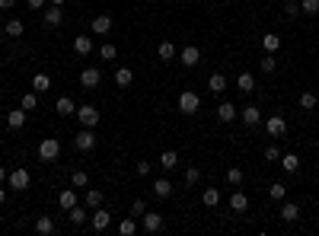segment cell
Segmentation results:
<instances>
[{"instance_id":"ffe728a7","label":"cell","mask_w":319,"mask_h":236,"mask_svg":"<svg viewBox=\"0 0 319 236\" xmlns=\"http://www.w3.org/2000/svg\"><path fill=\"white\" fill-rule=\"evenodd\" d=\"M112 29V16H96V20H93V32H96V36H106V32Z\"/></svg>"},{"instance_id":"836d02e7","label":"cell","mask_w":319,"mask_h":236,"mask_svg":"<svg viewBox=\"0 0 319 236\" xmlns=\"http://www.w3.org/2000/svg\"><path fill=\"white\" fill-rule=\"evenodd\" d=\"M208 86H211V93H223V90H227V80H223V74H211Z\"/></svg>"},{"instance_id":"5b68a950","label":"cell","mask_w":319,"mask_h":236,"mask_svg":"<svg viewBox=\"0 0 319 236\" xmlns=\"http://www.w3.org/2000/svg\"><path fill=\"white\" fill-rule=\"evenodd\" d=\"M74 147L77 150H93V147H96V134H93V128H80V134L74 137Z\"/></svg>"},{"instance_id":"db71d44e","label":"cell","mask_w":319,"mask_h":236,"mask_svg":"<svg viewBox=\"0 0 319 236\" xmlns=\"http://www.w3.org/2000/svg\"><path fill=\"white\" fill-rule=\"evenodd\" d=\"M51 7H64V0H51Z\"/></svg>"},{"instance_id":"681fc988","label":"cell","mask_w":319,"mask_h":236,"mask_svg":"<svg viewBox=\"0 0 319 236\" xmlns=\"http://www.w3.org/2000/svg\"><path fill=\"white\" fill-rule=\"evenodd\" d=\"M26 4H29V10H42V7H45V0H26Z\"/></svg>"},{"instance_id":"9a60e30c","label":"cell","mask_w":319,"mask_h":236,"mask_svg":"<svg viewBox=\"0 0 319 236\" xmlns=\"http://www.w3.org/2000/svg\"><path fill=\"white\" fill-rule=\"evenodd\" d=\"M217 118L223 121V125H230V121L236 118V106H233V102H220V106H217Z\"/></svg>"},{"instance_id":"484cf974","label":"cell","mask_w":319,"mask_h":236,"mask_svg":"<svg viewBox=\"0 0 319 236\" xmlns=\"http://www.w3.org/2000/svg\"><path fill=\"white\" fill-rule=\"evenodd\" d=\"M236 86H239V93H252V90H255V77H252V74H239Z\"/></svg>"},{"instance_id":"9c48e42d","label":"cell","mask_w":319,"mask_h":236,"mask_svg":"<svg viewBox=\"0 0 319 236\" xmlns=\"http://www.w3.org/2000/svg\"><path fill=\"white\" fill-rule=\"evenodd\" d=\"M109 223H112V214L102 211V207H96V214H93V230H96V233H106Z\"/></svg>"},{"instance_id":"c3c4849f","label":"cell","mask_w":319,"mask_h":236,"mask_svg":"<svg viewBox=\"0 0 319 236\" xmlns=\"http://www.w3.org/2000/svg\"><path fill=\"white\" fill-rule=\"evenodd\" d=\"M134 169H137V176H150V163H147V160H141Z\"/></svg>"},{"instance_id":"f35d334b","label":"cell","mask_w":319,"mask_h":236,"mask_svg":"<svg viewBox=\"0 0 319 236\" xmlns=\"http://www.w3.org/2000/svg\"><path fill=\"white\" fill-rule=\"evenodd\" d=\"M137 230V223H134V217H125V220L122 223H118V233H122V236H131Z\"/></svg>"},{"instance_id":"d6986e66","label":"cell","mask_w":319,"mask_h":236,"mask_svg":"<svg viewBox=\"0 0 319 236\" xmlns=\"http://www.w3.org/2000/svg\"><path fill=\"white\" fill-rule=\"evenodd\" d=\"M198 58H201V51H198L195 45H185V48H182V64H185V67H195Z\"/></svg>"},{"instance_id":"f907efd6","label":"cell","mask_w":319,"mask_h":236,"mask_svg":"<svg viewBox=\"0 0 319 236\" xmlns=\"http://www.w3.org/2000/svg\"><path fill=\"white\" fill-rule=\"evenodd\" d=\"M13 4H16V0H0V10H10Z\"/></svg>"},{"instance_id":"bcb514c9","label":"cell","mask_w":319,"mask_h":236,"mask_svg":"<svg viewBox=\"0 0 319 236\" xmlns=\"http://www.w3.org/2000/svg\"><path fill=\"white\" fill-rule=\"evenodd\" d=\"M147 211V201L144 198H134V204H131V214H144Z\"/></svg>"},{"instance_id":"8d00e7d4","label":"cell","mask_w":319,"mask_h":236,"mask_svg":"<svg viewBox=\"0 0 319 236\" xmlns=\"http://www.w3.org/2000/svg\"><path fill=\"white\" fill-rule=\"evenodd\" d=\"M36 106H39V93H36V90L26 93V96H23V109H26V112H36Z\"/></svg>"},{"instance_id":"7c38bea8","label":"cell","mask_w":319,"mask_h":236,"mask_svg":"<svg viewBox=\"0 0 319 236\" xmlns=\"http://www.w3.org/2000/svg\"><path fill=\"white\" fill-rule=\"evenodd\" d=\"M297 217H300V207L294 204V201H284V204H281V220L284 223H294Z\"/></svg>"},{"instance_id":"603a6c76","label":"cell","mask_w":319,"mask_h":236,"mask_svg":"<svg viewBox=\"0 0 319 236\" xmlns=\"http://www.w3.org/2000/svg\"><path fill=\"white\" fill-rule=\"evenodd\" d=\"M153 195H157V198H169L172 195V182L169 179H157V182H153Z\"/></svg>"},{"instance_id":"7a4b0ae2","label":"cell","mask_w":319,"mask_h":236,"mask_svg":"<svg viewBox=\"0 0 319 236\" xmlns=\"http://www.w3.org/2000/svg\"><path fill=\"white\" fill-rule=\"evenodd\" d=\"M7 182H10V188L13 191H26V188H29V169H23V166H20V169H13L10 172V176H7Z\"/></svg>"},{"instance_id":"816d5d0a","label":"cell","mask_w":319,"mask_h":236,"mask_svg":"<svg viewBox=\"0 0 319 236\" xmlns=\"http://www.w3.org/2000/svg\"><path fill=\"white\" fill-rule=\"evenodd\" d=\"M4 201H7V188H0V204H4Z\"/></svg>"},{"instance_id":"2e32d148","label":"cell","mask_w":319,"mask_h":236,"mask_svg":"<svg viewBox=\"0 0 319 236\" xmlns=\"http://www.w3.org/2000/svg\"><path fill=\"white\" fill-rule=\"evenodd\" d=\"M144 230H147V233H160V230H163V217L144 211Z\"/></svg>"},{"instance_id":"7bdbcfd3","label":"cell","mask_w":319,"mask_h":236,"mask_svg":"<svg viewBox=\"0 0 319 236\" xmlns=\"http://www.w3.org/2000/svg\"><path fill=\"white\" fill-rule=\"evenodd\" d=\"M227 182H230V185H239V182H243V169H239V166L227 169Z\"/></svg>"},{"instance_id":"5bb4252c","label":"cell","mask_w":319,"mask_h":236,"mask_svg":"<svg viewBox=\"0 0 319 236\" xmlns=\"http://www.w3.org/2000/svg\"><path fill=\"white\" fill-rule=\"evenodd\" d=\"M246 207H249V198L243 195V191H233V195H230V211H233V214H243Z\"/></svg>"},{"instance_id":"ee69618b","label":"cell","mask_w":319,"mask_h":236,"mask_svg":"<svg viewBox=\"0 0 319 236\" xmlns=\"http://www.w3.org/2000/svg\"><path fill=\"white\" fill-rule=\"evenodd\" d=\"M274 67H278V58H274V55H268V58H262V71H265V74H271Z\"/></svg>"},{"instance_id":"f5cc1de1","label":"cell","mask_w":319,"mask_h":236,"mask_svg":"<svg viewBox=\"0 0 319 236\" xmlns=\"http://www.w3.org/2000/svg\"><path fill=\"white\" fill-rule=\"evenodd\" d=\"M0 182H7V169H4V166H0Z\"/></svg>"},{"instance_id":"ba28073f","label":"cell","mask_w":319,"mask_h":236,"mask_svg":"<svg viewBox=\"0 0 319 236\" xmlns=\"http://www.w3.org/2000/svg\"><path fill=\"white\" fill-rule=\"evenodd\" d=\"M239 118H243V125H249V128H255L258 121H262V109H258V106H246L243 112H239Z\"/></svg>"},{"instance_id":"4316f807","label":"cell","mask_w":319,"mask_h":236,"mask_svg":"<svg viewBox=\"0 0 319 236\" xmlns=\"http://www.w3.org/2000/svg\"><path fill=\"white\" fill-rule=\"evenodd\" d=\"M61 20H64L61 7H51V10H45V26H61Z\"/></svg>"},{"instance_id":"d6a6232c","label":"cell","mask_w":319,"mask_h":236,"mask_svg":"<svg viewBox=\"0 0 319 236\" xmlns=\"http://www.w3.org/2000/svg\"><path fill=\"white\" fill-rule=\"evenodd\" d=\"M268 195H271L274 201H284V198H287V188H284V182H271V185H268Z\"/></svg>"},{"instance_id":"ac0fdd59","label":"cell","mask_w":319,"mask_h":236,"mask_svg":"<svg viewBox=\"0 0 319 236\" xmlns=\"http://www.w3.org/2000/svg\"><path fill=\"white\" fill-rule=\"evenodd\" d=\"M74 51L86 58V55L93 51V39H90V36H77V39H74Z\"/></svg>"},{"instance_id":"60d3db41","label":"cell","mask_w":319,"mask_h":236,"mask_svg":"<svg viewBox=\"0 0 319 236\" xmlns=\"http://www.w3.org/2000/svg\"><path fill=\"white\" fill-rule=\"evenodd\" d=\"M198 179H201V169H198V166H188L185 169V185H198Z\"/></svg>"},{"instance_id":"d4e9b609","label":"cell","mask_w":319,"mask_h":236,"mask_svg":"<svg viewBox=\"0 0 319 236\" xmlns=\"http://www.w3.org/2000/svg\"><path fill=\"white\" fill-rule=\"evenodd\" d=\"M23 32H26L23 20H7V32H4V36H10V39H20Z\"/></svg>"},{"instance_id":"e575fe53","label":"cell","mask_w":319,"mask_h":236,"mask_svg":"<svg viewBox=\"0 0 319 236\" xmlns=\"http://www.w3.org/2000/svg\"><path fill=\"white\" fill-rule=\"evenodd\" d=\"M99 204H102V191H99V188H90V191H86V207H93V211H96Z\"/></svg>"},{"instance_id":"ab89813d","label":"cell","mask_w":319,"mask_h":236,"mask_svg":"<svg viewBox=\"0 0 319 236\" xmlns=\"http://www.w3.org/2000/svg\"><path fill=\"white\" fill-rule=\"evenodd\" d=\"M99 58H102V61H115V58H118V48H115V45H109V42H106V45L99 48Z\"/></svg>"},{"instance_id":"8992f818","label":"cell","mask_w":319,"mask_h":236,"mask_svg":"<svg viewBox=\"0 0 319 236\" xmlns=\"http://www.w3.org/2000/svg\"><path fill=\"white\" fill-rule=\"evenodd\" d=\"M99 83H102V74L96 71V67H83L80 71V86L83 90H96Z\"/></svg>"},{"instance_id":"30bf717a","label":"cell","mask_w":319,"mask_h":236,"mask_svg":"<svg viewBox=\"0 0 319 236\" xmlns=\"http://www.w3.org/2000/svg\"><path fill=\"white\" fill-rule=\"evenodd\" d=\"M55 230H58V226H55V217L42 214L39 220H36V233H39V236H55Z\"/></svg>"},{"instance_id":"f546056e","label":"cell","mask_w":319,"mask_h":236,"mask_svg":"<svg viewBox=\"0 0 319 236\" xmlns=\"http://www.w3.org/2000/svg\"><path fill=\"white\" fill-rule=\"evenodd\" d=\"M201 201H204L208 207H217V204H220V191H217V188H204Z\"/></svg>"},{"instance_id":"b9f144b4","label":"cell","mask_w":319,"mask_h":236,"mask_svg":"<svg viewBox=\"0 0 319 236\" xmlns=\"http://www.w3.org/2000/svg\"><path fill=\"white\" fill-rule=\"evenodd\" d=\"M300 10L309 13V16H316L319 13V0H300Z\"/></svg>"},{"instance_id":"6da1fadb","label":"cell","mask_w":319,"mask_h":236,"mask_svg":"<svg viewBox=\"0 0 319 236\" xmlns=\"http://www.w3.org/2000/svg\"><path fill=\"white\" fill-rule=\"evenodd\" d=\"M39 156H42L45 163L58 160V156H61V141H58V137H45V141L39 144Z\"/></svg>"},{"instance_id":"44dd1931","label":"cell","mask_w":319,"mask_h":236,"mask_svg":"<svg viewBox=\"0 0 319 236\" xmlns=\"http://www.w3.org/2000/svg\"><path fill=\"white\" fill-rule=\"evenodd\" d=\"M115 83L118 86H131L134 83V71H131V67H118V71H115Z\"/></svg>"},{"instance_id":"74e56055","label":"cell","mask_w":319,"mask_h":236,"mask_svg":"<svg viewBox=\"0 0 319 236\" xmlns=\"http://www.w3.org/2000/svg\"><path fill=\"white\" fill-rule=\"evenodd\" d=\"M71 182H74V188H86V182H90V176H86L83 169H74V172H71Z\"/></svg>"},{"instance_id":"f6af8a7d","label":"cell","mask_w":319,"mask_h":236,"mask_svg":"<svg viewBox=\"0 0 319 236\" xmlns=\"http://www.w3.org/2000/svg\"><path fill=\"white\" fill-rule=\"evenodd\" d=\"M265 160H268V163H274V160H281V150H278V147H265Z\"/></svg>"},{"instance_id":"11a10c76","label":"cell","mask_w":319,"mask_h":236,"mask_svg":"<svg viewBox=\"0 0 319 236\" xmlns=\"http://www.w3.org/2000/svg\"><path fill=\"white\" fill-rule=\"evenodd\" d=\"M0 45H4V36H0Z\"/></svg>"},{"instance_id":"4fadbf2b","label":"cell","mask_w":319,"mask_h":236,"mask_svg":"<svg viewBox=\"0 0 319 236\" xmlns=\"http://www.w3.org/2000/svg\"><path fill=\"white\" fill-rule=\"evenodd\" d=\"M74 204H77V191H74V188H64V191H58V207L71 211Z\"/></svg>"},{"instance_id":"3957f363","label":"cell","mask_w":319,"mask_h":236,"mask_svg":"<svg viewBox=\"0 0 319 236\" xmlns=\"http://www.w3.org/2000/svg\"><path fill=\"white\" fill-rule=\"evenodd\" d=\"M198 106H201V99H198V93L185 90L182 96H179V112H185V115H195Z\"/></svg>"},{"instance_id":"e0dca14e","label":"cell","mask_w":319,"mask_h":236,"mask_svg":"<svg viewBox=\"0 0 319 236\" xmlns=\"http://www.w3.org/2000/svg\"><path fill=\"white\" fill-rule=\"evenodd\" d=\"M281 169L284 172H297L300 169V156L297 153H281Z\"/></svg>"},{"instance_id":"83f0119b","label":"cell","mask_w":319,"mask_h":236,"mask_svg":"<svg viewBox=\"0 0 319 236\" xmlns=\"http://www.w3.org/2000/svg\"><path fill=\"white\" fill-rule=\"evenodd\" d=\"M32 90H36V93H45V90H51L48 74H36V77H32Z\"/></svg>"},{"instance_id":"7dc6e473","label":"cell","mask_w":319,"mask_h":236,"mask_svg":"<svg viewBox=\"0 0 319 236\" xmlns=\"http://www.w3.org/2000/svg\"><path fill=\"white\" fill-rule=\"evenodd\" d=\"M284 13H287V16H297V13H303V10H300V4H297V0H287V7H284Z\"/></svg>"},{"instance_id":"4dcf8cb0","label":"cell","mask_w":319,"mask_h":236,"mask_svg":"<svg viewBox=\"0 0 319 236\" xmlns=\"http://www.w3.org/2000/svg\"><path fill=\"white\" fill-rule=\"evenodd\" d=\"M67 220H71L74 226H80V223L86 220V214H83V207H80V204H74V207H71V211H67Z\"/></svg>"},{"instance_id":"52a82bcc","label":"cell","mask_w":319,"mask_h":236,"mask_svg":"<svg viewBox=\"0 0 319 236\" xmlns=\"http://www.w3.org/2000/svg\"><path fill=\"white\" fill-rule=\"evenodd\" d=\"M265 131H268L271 137H284L287 134V121H284L281 115H271L268 121H265Z\"/></svg>"},{"instance_id":"d590c367","label":"cell","mask_w":319,"mask_h":236,"mask_svg":"<svg viewBox=\"0 0 319 236\" xmlns=\"http://www.w3.org/2000/svg\"><path fill=\"white\" fill-rule=\"evenodd\" d=\"M316 106H319V96L316 93H303V96H300V109L309 112V109H316Z\"/></svg>"},{"instance_id":"7402d4cb","label":"cell","mask_w":319,"mask_h":236,"mask_svg":"<svg viewBox=\"0 0 319 236\" xmlns=\"http://www.w3.org/2000/svg\"><path fill=\"white\" fill-rule=\"evenodd\" d=\"M160 166H163V169H176V166H179V153L176 150H163L160 153Z\"/></svg>"},{"instance_id":"f1b7e54d","label":"cell","mask_w":319,"mask_h":236,"mask_svg":"<svg viewBox=\"0 0 319 236\" xmlns=\"http://www.w3.org/2000/svg\"><path fill=\"white\" fill-rule=\"evenodd\" d=\"M58 115H77V109H74V102L67 99V96H61V99H58Z\"/></svg>"},{"instance_id":"1f68e13d","label":"cell","mask_w":319,"mask_h":236,"mask_svg":"<svg viewBox=\"0 0 319 236\" xmlns=\"http://www.w3.org/2000/svg\"><path fill=\"white\" fill-rule=\"evenodd\" d=\"M160 61H172L176 58V45H172V42H160Z\"/></svg>"},{"instance_id":"8fae6325","label":"cell","mask_w":319,"mask_h":236,"mask_svg":"<svg viewBox=\"0 0 319 236\" xmlns=\"http://www.w3.org/2000/svg\"><path fill=\"white\" fill-rule=\"evenodd\" d=\"M26 125V109H13V112H7V128H13V131H20Z\"/></svg>"},{"instance_id":"277c9868","label":"cell","mask_w":319,"mask_h":236,"mask_svg":"<svg viewBox=\"0 0 319 236\" xmlns=\"http://www.w3.org/2000/svg\"><path fill=\"white\" fill-rule=\"evenodd\" d=\"M77 118H80L83 128H96L99 125V109L96 106H80L77 109Z\"/></svg>"},{"instance_id":"cb8c5ba5","label":"cell","mask_w":319,"mask_h":236,"mask_svg":"<svg viewBox=\"0 0 319 236\" xmlns=\"http://www.w3.org/2000/svg\"><path fill=\"white\" fill-rule=\"evenodd\" d=\"M262 48L268 51V55H274V51L281 48V36H274V32H268V36H262Z\"/></svg>"}]
</instances>
